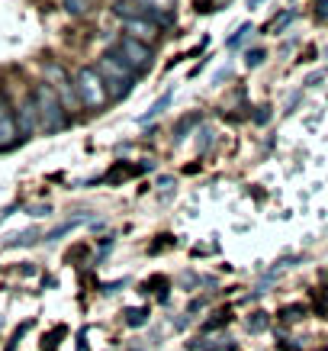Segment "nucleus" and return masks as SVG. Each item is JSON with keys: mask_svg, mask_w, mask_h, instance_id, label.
I'll return each mask as SVG.
<instances>
[{"mask_svg": "<svg viewBox=\"0 0 328 351\" xmlns=\"http://www.w3.org/2000/svg\"><path fill=\"white\" fill-rule=\"evenodd\" d=\"M264 58H267V52H264V49H254V52H248V55H244V64H248V68H257V64L264 62Z\"/></svg>", "mask_w": 328, "mask_h": 351, "instance_id": "f3484780", "label": "nucleus"}, {"mask_svg": "<svg viewBox=\"0 0 328 351\" xmlns=\"http://www.w3.org/2000/svg\"><path fill=\"white\" fill-rule=\"evenodd\" d=\"M16 138H20V129H16V117H13L7 94L0 90V152L13 149V145H16Z\"/></svg>", "mask_w": 328, "mask_h": 351, "instance_id": "423d86ee", "label": "nucleus"}, {"mask_svg": "<svg viewBox=\"0 0 328 351\" xmlns=\"http://www.w3.org/2000/svg\"><path fill=\"white\" fill-rule=\"evenodd\" d=\"M126 322L132 326V329H138V326H145V322H149V309H142V306L129 309V313H126Z\"/></svg>", "mask_w": 328, "mask_h": 351, "instance_id": "9b49d317", "label": "nucleus"}, {"mask_svg": "<svg viewBox=\"0 0 328 351\" xmlns=\"http://www.w3.org/2000/svg\"><path fill=\"white\" fill-rule=\"evenodd\" d=\"M197 123H200V113H190V117H184V119H180V123H177V129H174V136H177V138H184V136H187V132H190L193 126H197Z\"/></svg>", "mask_w": 328, "mask_h": 351, "instance_id": "f8f14e48", "label": "nucleus"}, {"mask_svg": "<svg viewBox=\"0 0 328 351\" xmlns=\"http://www.w3.org/2000/svg\"><path fill=\"white\" fill-rule=\"evenodd\" d=\"M87 7H90L87 0H64V10H68V13H75V16L87 13Z\"/></svg>", "mask_w": 328, "mask_h": 351, "instance_id": "2eb2a0df", "label": "nucleus"}, {"mask_svg": "<svg viewBox=\"0 0 328 351\" xmlns=\"http://www.w3.org/2000/svg\"><path fill=\"white\" fill-rule=\"evenodd\" d=\"M75 87H77V100L84 104L87 110H103L110 94H106V81L100 77L97 68H81L75 77Z\"/></svg>", "mask_w": 328, "mask_h": 351, "instance_id": "f03ea898", "label": "nucleus"}, {"mask_svg": "<svg viewBox=\"0 0 328 351\" xmlns=\"http://www.w3.org/2000/svg\"><path fill=\"white\" fill-rule=\"evenodd\" d=\"M248 329H251V332H264L267 329V316H264V313H254V319H248Z\"/></svg>", "mask_w": 328, "mask_h": 351, "instance_id": "a211bd4d", "label": "nucleus"}, {"mask_svg": "<svg viewBox=\"0 0 328 351\" xmlns=\"http://www.w3.org/2000/svg\"><path fill=\"white\" fill-rule=\"evenodd\" d=\"M138 171H142V168H126V165H116V168L106 174V181H110V184H113V181H123V178H129V174H138Z\"/></svg>", "mask_w": 328, "mask_h": 351, "instance_id": "4468645a", "label": "nucleus"}, {"mask_svg": "<svg viewBox=\"0 0 328 351\" xmlns=\"http://www.w3.org/2000/svg\"><path fill=\"white\" fill-rule=\"evenodd\" d=\"M168 104H171V94L158 97V100H155V104H151V110H149V113H145V117H142V123H149V119H155V117H158V113H164V107H168Z\"/></svg>", "mask_w": 328, "mask_h": 351, "instance_id": "ddd939ff", "label": "nucleus"}, {"mask_svg": "<svg viewBox=\"0 0 328 351\" xmlns=\"http://www.w3.org/2000/svg\"><path fill=\"white\" fill-rule=\"evenodd\" d=\"M113 13H116L119 20H142V16H149V10L142 7V0H119L116 7H113Z\"/></svg>", "mask_w": 328, "mask_h": 351, "instance_id": "9d476101", "label": "nucleus"}, {"mask_svg": "<svg viewBox=\"0 0 328 351\" xmlns=\"http://www.w3.org/2000/svg\"><path fill=\"white\" fill-rule=\"evenodd\" d=\"M32 104H36L39 126H42L45 132H58V129L68 126V110L62 107L58 94H55L45 81H42V84H36V90H32Z\"/></svg>", "mask_w": 328, "mask_h": 351, "instance_id": "f257e3e1", "label": "nucleus"}, {"mask_svg": "<svg viewBox=\"0 0 328 351\" xmlns=\"http://www.w3.org/2000/svg\"><path fill=\"white\" fill-rule=\"evenodd\" d=\"M45 84L52 87L55 94H58V100H62L64 110H75L81 100H77V87H71V77L64 75L62 64H45Z\"/></svg>", "mask_w": 328, "mask_h": 351, "instance_id": "39448f33", "label": "nucleus"}, {"mask_svg": "<svg viewBox=\"0 0 328 351\" xmlns=\"http://www.w3.org/2000/svg\"><path fill=\"white\" fill-rule=\"evenodd\" d=\"M75 226H81V219H71V223H62V226H58V229H52V232H49V242H55V239H62V235H64V232H71Z\"/></svg>", "mask_w": 328, "mask_h": 351, "instance_id": "dca6fc26", "label": "nucleus"}, {"mask_svg": "<svg viewBox=\"0 0 328 351\" xmlns=\"http://www.w3.org/2000/svg\"><path fill=\"white\" fill-rule=\"evenodd\" d=\"M248 32H251V23H244V26H238V32H235L232 39H229V45H238L244 39V36H248Z\"/></svg>", "mask_w": 328, "mask_h": 351, "instance_id": "aec40b11", "label": "nucleus"}, {"mask_svg": "<svg viewBox=\"0 0 328 351\" xmlns=\"http://www.w3.org/2000/svg\"><path fill=\"white\" fill-rule=\"evenodd\" d=\"M97 71H100V77H103L106 84H113V90H116V97H129V90H132V84H136V75L129 71L123 62H116L113 55L106 52L100 62H97Z\"/></svg>", "mask_w": 328, "mask_h": 351, "instance_id": "20e7f679", "label": "nucleus"}, {"mask_svg": "<svg viewBox=\"0 0 328 351\" xmlns=\"http://www.w3.org/2000/svg\"><path fill=\"white\" fill-rule=\"evenodd\" d=\"M229 319H232L229 313H216V319L206 322V332H210V329H219V326H223V322H229Z\"/></svg>", "mask_w": 328, "mask_h": 351, "instance_id": "6ab92c4d", "label": "nucleus"}, {"mask_svg": "<svg viewBox=\"0 0 328 351\" xmlns=\"http://www.w3.org/2000/svg\"><path fill=\"white\" fill-rule=\"evenodd\" d=\"M132 351H138V348H132Z\"/></svg>", "mask_w": 328, "mask_h": 351, "instance_id": "5701e85b", "label": "nucleus"}, {"mask_svg": "<svg viewBox=\"0 0 328 351\" xmlns=\"http://www.w3.org/2000/svg\"><path fill=\"white\" fill-rule=\"evenodd\" d=\"M297 313H299V306H286L280 316H283V319H297Z\"/></svg>", "mask_w": 328, "mask_h": 351, "instance_id": "4be33fe9", "label": "nucleus"}, {"mask_svg": "<svg viewBox=\"0 0 328 351\" xmlns=\"http://www.w3.org/2000/svg\"><path fill=\"white\" fill-rule=\"evenodd\" d=\"M174 3H177V0H142V7L149 10V20L155 23L158 29L171 23V10H174Z\"/></svg>", "mask_w": 328, "mask_h": 351, "instance_id": "0eeeda50", "label": "nucleus"}, {"mask_svg": "<svg viewBox=\"0 0 328 351\" xmlns=\"http://www.w3.org/2000/svg\"><path fill=\"white\" fill-rule=\"evenodd\" d=\"M110 55H113L116 62L126 64L132 75H138V71H149V64H151V45L149 43H138V39H132V36H123V39H119V45Z\"/></svg>", "mask_w": 328, "mask_h": 351, "instance_id": "7ed1b4c3", "label": "nucleus"}, {"mask_svg": "<svg viewBox=\"0 0 328 351\" xmlns=\"http://www.w3.org/2000/svg\"><path fill=\"white\" fill-rule=\"evenodd\" d=\"M36 126H39V113H36V104H32V97H29V100H23L20 119H16V129H20L23 136H29Z\"/></svg>", "mask_w": 328, "mask_h": 351, "instance_id": "1a4fd4ad", "label": "nucleus"}, {"mask_svg": "<svg viewBox=\"0 0 328 351\" xmlns=\"http://www.w3.org/2000/svg\"><path fill=\"white\" fill-rule=\"evenodd\" d=\"M123 26H126V32L132 39H138V43H149V39H155V32H158V26H155L149 16H142V20H126Z\"/></svg>", "mask_w": 328, "mask_h": 351, "instance_id": "6e6552de", "label": "nucleus"}, {"mask_svg": "<svg viewBox=\"0 0 328 351\" xmlns=\"http://www.w3.org/2000/svg\"><path fill=\"white\" fill-rule=\"evenodd\" d=\"M290 16H293V13H283L280 20H274V23H270V29H274V32H280V29H283V26H286V23H290Z\"/></svg>", "mask_w": 328, "mask_h": 351, "instance_id": "412c9836", "label": "nucleus"}]
</instances>
